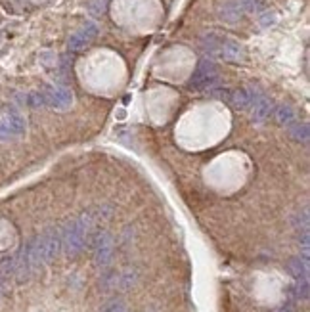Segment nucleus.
I'll return each mask as SVG.
<instances>
[{
	"instance_id": "nucleus-4",
	"label": "nucleus",
	"mask_w": 310,
	"mask_h": 312,
	"mask_svg": "<svg viewBox=\"0 0 310 312\" xmlns=\"http://www.w3.org/2000/svg\"><path fill=\"white\" fill-rule=\"evenodd\" d=\"M113 257V239L107 232H100L94 241V260L98 266H107Z\"/></svg>"
},
{
	"instance_id": "nucleus-11",
	"label": "nucleus",
	"mask_w": 310,
	"mask_h": 312,
	"mask_svg": "<svg viewBox=\"0 0 310 312\" xmlns=\"http://www.w3.org/2000/svg\"><path fill=\"white\" fill-rule=\"evenodd\" d=\"M276 121H278L281 127H291L293 123H295V111L291 106H285V104H281L276 108Z\"/></svg>"
},
{
	"instance_id": "nucleus-7",
	"label": "nucleus",
	"mask_w": 310,
	"mask_h": 312,
	"mask_svg": "<svg viewBox=\"0 0 310 312\" xmlns=\"http://www.w3.org/2000/svg\"><path fill=\"white\" fill-rule=\"evenodd\" d=\"M249 108H251V121L260 125V123H264V121L270 117V113H272V102H270L264 94L258 92L257 96H255V100L251 102Z\"/></svg>"
},
{
	"instance_id": "nucleus-8",
	"label": "nucleus",
	"mask_w": 310,
	"mask_h": 312,
	"mask_svg": "<svg viewBox=\"0 0 310 312\" xmlns=\"http://www.w3.org/2000/svg\"><path fill=\"white\" fill-rule=\"evenodd\" d=\"M241 14H243V8H241V2H239V0H228L224 6L220 8V18H222V22L234 23L239 20Z\"/></svg>"
},
{
	"instance_id": "nucleus-1",
	"label": "nucleus",
	"mask_w": 310,
	"mask_h": 312,
	"mask_svg": "<svg viewBox=\"0 0 310 312\" xmlns=\"http://www.w3.org/2000/svg\"><path fill=\"white\" fill-rule=\"evenodd\" d=\"M86 234H88V230H86V226L79 220V218L73 220V222H69V224L60 232V237H62V249L65 251L67 257H77V255L85 249Z\"/></svg>"
},
{
	"instance_id": "nucleus-10",
	"label": "nucleus",
	"mask_w": 310,
	"mask_h": 312,
	"mask_svg": "<svg viewBox=\"0 0 310 312\" xmlns=\"http://www.w3.org/2000/svg\"><path fill=\"white\" fill-rule=\"evenodd\" d=\"M289 270H291V274L297 278V280H304L306 276H308V260H304V258H291L289 260Z\"/></svg>"
},
{
	"instance_id": "nucleus-16",
	"label": "nucleus",
	"mask_w": 310,
	"mask_h": 312,
	"mask_svg": "<svg viewBox=\"0 0 310 312\" xmlns=\"http://www.w3.org/2000/svg\"><path fill=\"white\" fill-rule=\"evenodd\" d=\"M258 23H260L262 27H270V25H274V23H276V14H274V12H264V14L260 16Z\"/></svg>"
},
{
	"instance_id": "nucleus-3",
	"label": "nucleus",
	"mask_w": 310,
	"mask_h": 312,
	"mask_svg": "<svg viewBox=\"0 0 310 312\" xmlns=\"http://www.w3.org/2000/svg\"><path fill=\"white\" fill-rule=\"evenodd\" d=\"M96 35H98L96 23L86 22L85 25L79 29V31H75L71 37H69V43H67V46H69V50H71V52H81L83 48H86L88 44L96 39Z\"/></svg>"
},
{
	"instance_id": "nucleus-2",
	"label": "nucleus",
	"mask_w": 310,
	"mask_h": 312,
	"mask_svg": "<svg viewBox=\"0 0 310 312\" xmlns=\"http://www.w3.org/2000/svg\"><path fill=\"white\" fill-rule=\"evenodd\" d=\"M218 83V69L216 65L211 62V60H201L195 71L190 77V83L188 86L190 88H195V90H203V88H214V85Z\"/></svg>"
},
{
	"instance_id": "nucleus-5",
	"label": "nucleus",
	"mask_w": 310,
	"mask_h": 312,
	"mask_svg": "<svg viewBox=\"0 0 310 312\" xmlns=\"http://www.w3.org/2000/svg\"><path fill=\"white\" fill-rule=\"evenodd\" d=\"M44 98H46V106L56 109H67L71 108L73 104V94L71 90H67L64 86H56V88H50L44 92Z\"/></svg>"
},
{
	"instance_id": "nucleus-14",
	"label": "nucleus",
	"mask_w": 310,
	"mask_h": 312,
	"mask_svg": "<svg viewBox=\"0 0 310 312\" xmlns=\"http://www.w3.org/2000/svg\"><path fill=\"white\" fill-rule=\"evenodd\" d=\"M14 140V134H12L8 123L4 121V117H0V142H8Z\"/></svg>"
},
{
	"instance_id": "nucleus-13",
	"label": "nucleus",
	"mask_w": 310,
	"mask_h": 312,
	"mask_svg": "<svg viewBox=\"0 0 310 312\" xmlns=\"http://www.w3.org/2000/svg\"><path fill=\"white\" fill-rule=\"evenodd\" d=\"M299 283L295 285V297L297 299H302V301H306L308 299V278H304V280H297Z\"/></svg>"
},
{
	"instance_id": "nucleus-15",
	"label": "nucleus",
	"mask_w": 310,
	"mask_h": 312,
	"mask_svg": "<svg viewBox=\"0 0 310 312\" xmlns=\"http://www.w3.org/2000/svg\"><path fill=\"white\" fill-rule=\"evenodd\" d=\"M102 312H127V306L123 301H111L102 308Z\"/></svg>"
},
{
	"instance_id": "nucleus-12",
	"label": "nucleus",
	"mask_w": 310,
	"mask_h": 312,
	"mask_svg": "<svg viewBox=\"0 0 310 312\" xmlns=\"http://www.w3.org/2000/svg\"><path fill=\"white\" fill-rule=\"evenodd\" d=\"M289 134H291V138H295L297 142H308V125L306 123H293Z\"/></svg>"
},
{
	"instance_id": "nucleus-9",
	"label": "nucleus",
	"mask_w": 310,
	"mask_h": 312,
	"mask_svg": "<svg viewBox=\"0 0 310 312\" xmlns=\"http://www.w3.org/2000/svg\"><path fill=\"white\" fill-rule=\"evenodd\" d=\"M2 117H4V121L8 123V127H10L14 138H20V136L25 134L27 123H25V119H23L20 113H6V115H2Z\"/></svg>"
},
{
	"instance_id": "nucleus-6",
	"label": "nucleus",
	"mask_w": 310,
	"mask_h": 312,
	"mask_svg": "<svg viewBox=\"0 0 310 312\" xmlns=\"http://www.w3.org/2000/svg\"><path fill=\"white\" fill-rule=\"evenodd\" d=\"M216 56H220L226 62L239 64V62H243V58H245V50H243V46L237 43V41L222 37V43H220V48H218V54Z\"/></svg>"
}]
</instances>
